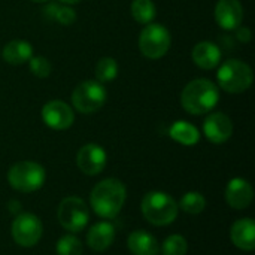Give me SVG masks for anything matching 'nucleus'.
<instances>
[{"instance_id": "nucleus-1", "label": "nucleus", "mask_w": 255, "mask_h": 255, "mask_svg": "<svg viewBox=\"0 0 255 255\" xmlns=\"http://www.w3.org/2000/svg\"><path fill=\"white\" fill-rule=\"evenodd\" d=\"M126 187L115 178L103 179L91 191V208L94 212L106 220L115 218L126 203Z\"/></svg>"}, {"instance_id": "nucleus-2", "label": "nucleus", "mask_w": 255, "mask_h": 255, "mask_svg": "<svg viewBox=\"0 0 255 255\" xmlns=\"http://www.w3.org/2000/svg\"><path fill=\"white\" fill-rule=\"evenodd\" d=\"M218 102V87L212 81L205 78H199L188 82L181 94V105L191 115L208 114L217 106Z\"/></svg>"}, {"instance_id": "nucleus-3", "label": "nucleus", "mask_w": 255, "mask_h": 255, "mask_svg": "<svg viewBox=\"0 0 255 255\" xmlns=\"http://www.w3.org/2000/svg\"><path fill=\"white\" fill-rule=\"evenodd\" d=\"M142 214L154 226H169L178 217V205L169 194L152 191L142 200Z\"/></svg>"}, {"instance_id": "nucleus-4", "label": "nucleus", "mask_w": 255, "mask_h": 255, "mask_svg": "<svg viewBox=\"0 0 255 255\" xmlns=\"http://www.w3.org/2000/svg\"><path fill=\"white\" fill-rule=\"evenodd\" d=\"M217 79L224 91L241 94L251 87L254 81V73L247 63L241 60H227L220 66Z\"/></svg>"}, {"instance_id": "nucleus-5", "label": "nucleus", "mask_w": 255, "mask_h": 255, "mask_svg": "<svg viewBox=\"0 0 255 255\" xmlns=\"http://www.w3.org/2000/svg\"><path fill=\"white\" fill-rule=\"evenodd\" d=\"M10 187L21 193L39 190L45 182V169L36 161H19L7 172Z\"/></svg>"}, {"instance_id": "nucleus-6", "label": "nucleus", "mask_w": 255, "mask_h": 255, "mask_svg": "<svg viewBox=\"0 0 255 255\" xmlns=\"http://www.w3.org/2000/svg\"><path fill=\"white\" fill-rule=\"evenodd\" d=\"M106 88L99 81H84L72 93V105L81 114H93L106 102Z\"/></svg>"}, {"instance_id": "nucleus-7", "label": "nucleus", "mask_w": 255, "mask_h": 255, "mask_svg": "<svg viewBox=\"0 0 255 255\" xmlns=\"http://www.w3.org/2000/svg\"><path fill=\"white\" fill-rule=\"evenodd\" d=\"M170 33L161 24H146L139 36L140 52L151 60L161 58L170 48Z\"/></svg>"}, {"instance_id": "nucleus-8", "label": "nucleus", "mask_w": 255, "mask_h": 255, "mask_svg": "<svg viewBox=\"0 0 255 255\" xmlns=\"http://www.w3.org/2000/svg\"><path fill=\"white\" fill-rule=\"evenodd\" d=\"M90 214L85 202L79 197H66L58 206V221L70 233H78L88 224Z\"/></svg>"}, {"instance_id": "nucleus-9", "label": "nucleus", "mask_w": 255, "mask_h": 255, "mask_svg": "<svg viewBox=\"0 0 255 255\" xmlns=\"http://www.w3.org/2000/svg\"><path fill=\"white\" fill-rule=\"evenodd\" d=\"M42 223L33 214H21L12 223V238L24 248L34 247L42 238Z\"/></svg>"}, {"instance_id": "nucleus-10", "label": "nucleus", "mask_w": 255, "mask_h": 255, "mask_svg": "<svg viewBox=\"0 0 255 255\" xmlns=\"http://www.w3.org/2000/svg\"><path fill=\"white\" fill-rule=\"evenodd\" d=\"M42 120L52 130H67L75 121V114L67 103L52 100L42 108Z\"/></svg>"}, {"instance_id": "nucleus-11", "label": "nucleus", "mask_w": 255, "mask_h": 255, "mask_svg": "<svg viewBox=\"0 0 255 255\" xmlns=\"http://www.w3.org/2000/svg\"><path fill=\"white\" fill-rule=\"evenodd\" d=\"M108 161V155L105 149L96 143H87L84 145L76 155V164L81 169L82 173L94 176L103 172Z\"/></svg>"}, {"instance_id": "nucleus-12", "label": "nucleus", "mask_w": 255, "mask_h": 255, "mask_svg": "<svg viewBox=\"0 0 255 255\" xmlns=\"http://www.w3.org/2000/svg\"><path fill=\"white\" fill-rule=\"evenodd\" d=\"M203 131L208 140H211L212 143H224L233 134V123L226 114L215 112L205 120Z\"/></svg>"}, {"instance_id": "nucleus-13", "label": "nucleus", "mask_w": 255, "mask_h": 255, "mask_svg": "<svg viewBox=\"0 0 255 255\" xmlns=\"http://www.w3.org/2000/svg\"><path fill=\"white\" fill-rule=\"evenodd\" d=\"M215 19L224 30H235L242 25L244 6L239 0H218L215 6Z\"/></svg>"}, {"instance_id": "nucleus-14", "label": "nucleus", "mask_w": 255, "mask_h": 255, "mask_svg": "<svg viewBox=\"0 0 255 255\" xmlns=\"http://www.w3.org/2000/svg\"><path fill=\"white\" fill-rule=\"evenodd\" d=\"M254 197V191L251 184L247 179L235 178L229 182L226 190V200L233 209H245L251 205Z\"/></svg>"}, {"instance_id": "nucleus-15", "label": "nucleus", "mask_w": 255, "mask_h": 255, "mask_svg": "<svg viewBox=\"0 0 255 255\" xmlns=\"http://www.w3.org/2000/svg\"><path fill=\"white\" fill-rule=\"evenodd\" d=\"M232 242L242 251H253L255 248V224L253 218L238 220L230 230Z\"/></svg>"}, {"instance_id": "nucleus-16", "label": "nucleus", "mask_w": 255, "mask_h": 255, "mask_svg": "<svg viewBox=\"0 0 255 255\" xmlns=\"http://www.w3.org/2000/svg\"><path fill=\"white\" fill-rule=\"evenodd\" d=\"M191 58L194 64H197L200 69L211 70L215 69L221 61V49L214 42H200L193 48Z\"/></svg>"}, {"instance_id": "nucleus-17", "label": "nucleus", "mask_w": 255, "mask_h": 255, "mask_svg": "<svg viewBox=\"0 0 255 255\" xmlns=\"http://www.w3.org/2000/svg\"><path fill=\"white\" fill-rule=\"evenodd\" d=\"M114 239H115V229L111 223L106 221L94 224L87 235L88 247L99 253L108 250L112 245Z\"/></svg>"}, {"instance_id": "nucleus-18", "label": "nucleus", "mask_w": 255, "mask_h": 255, "mask_svg": "<svg viewBox=\"0 0 255 255\" xmlns=\"http://www.w3.org/2000/svg\"><path fill=\"white\" fill-rule=\"evenodd\" d=\"M127 245L133 255H157L160 251L157 239L145 230L133 232L128 236Z\"/></svg>"}, {"instance_id": "nucleus-19", "label": "nucleus", "mask_w": 255, "mask_h": 255, "mask_svg": "<svg viewBox=\"0 0 255 255\" xmlns=\"http://www.w3.org/2000/svg\"><path fill=\"white\" fill-rule=\"evenodd\" d=\"M33 57V46L27 40H10L3 49V58L9 64H24Z\"/></svg>"}, {"instance_id": "nucleus-20", "label": "nucleus", "mask_w": 255, "mask_h": 255, "mask_svg": "<svg viewBox=\"0 0 255 255\" xmlns=\"http://www.w3.org/2000/svg\"><path fill=\"white\" fill-rule=\"evenodd\" d=\"M169 134L173 140H176L178 143L185 145V146H193L200 139V133H199L197 127L187 121L173 123L169 130Z\"/></svg>"}, {"instance_id": "nucleus-21", "label": "nucleus", "mask_w": 255, "mask_h": 255, "mask_svg": "<svg viewBox=\"0 0 255 255\" xmlns=\"http://www.w3.org/2000/svg\"><path fill=\"white\" fill-rule=\"evenodd\" d=\"M157 7L152 0H133L131 3V15L140 24H149L155 18Z\"/></svg>"}, {"instance_id": "nucleus-22", "label": "nucleus", "mask_w": 255, "mask_h": 255, "mask_svg": "<svg viewBox=\"0 0 255 255\" xmlns=\"http://www.w3.org/2000/svg\"><path fill=\"white\" fill-rule=\"evenodd\" d=\"M43 12H45V15L49 19H55L61 25H70L76 19V13H75V10L72 7H69V6H60L57 3H49L43 9Z\"/></svg>"}, {"instance_id": "nucleus-23", "label": "nucleus", "mask_w": 255, "mask_h": 255, "mask_svg": "<svg viewBox=\"0 0 255 255\" xmlns=\"http://www.w3.org/2000/svg\"><path fill=\"white\" fill-rule=\"evenodd\" d=\"M117 75H118V63L114 58L105 57V58H100L99 63L96 64V81L109 82V81H114Z\"/></svg>"}, {"instance_id": "nucleus-24", "label": "nucleus", "mask_w": 255, "mask_h": 255, "mask_svg": "<svg viewBox=\"0 0 255 255\" xmlns=\"http://www.w3.org/2000/svg\"><path fill=\"white\" fill-rule=\"evenodd\" d=\"M179 206H181V209L185 211L187 214L197 215V214L203 212V209H205V206H206V200H205L203 194L196 193V191H190V193H187V194L182 196Z\"/></svg>"}, {"instance_id": "nucleus-25", "label": "nucleus", "mask_w": 255, "mask_h": 255, "mask_svg": "<svg viewBox=\"0 0 255 255\" xmlns=\"http://www.w3.org/2000/svg\"><path fill=\"white\" fill-rule=\"evenodd\" d=\"M57 255H82V244L76 236L67 235L57 242Z\"/></svg>"}, {"instance_id": "nucleus-26", "label": "nucleus", "mask_w": 255, "mask_h": 255, "mask_svg": "<svg viewBox=\"0 0 255 255\" xmlns=\"http://www.w3.org/2000/svg\"><path fill=\"white\" fill-rule=\"evenodd\" d=\"M187 250H188V245H187V241L179 236V235H172L169 236L164 244H163V255H185L187 254Z\"/></svg>"}, {"instance_id": "nucleus-27", "label": "nucleus", "mask_w": 255, "mask_h": 255, "mask_svg": "<svg viewBox=\"0 0 255 255\" xmlns=\"http://www.w3.org/2000/svg\"><path fill=\"white\" fill-rule=\"evenodd\" d=\"M28 66H30L31 73L34 76H37V78H48L51 70H52V66L49 63V60L46 57H42V55L31 57L28 60Z\"/></svg>"}, {"instance_id": "nucleus-28", "label": "nucleus", "mask_w": 255, "mask_h": 255, "mask_svg": "<svg viewBox=\"0 0 255 255\" xmlns=\"http://www.w3.org/2000/svg\"><path fill=\"white\" fill-rule=\"evenodd\" d=\"M235 30H236V39H238L239 42L247 43V42H250V40H251L253 33H251V30H250L248 27H245V25H239V27H238V28H235Z\"/></svg>"}, {"instance_id": "nucleus-29", "label": "nucleus", "mask_w": 255, "mask_h": 255, "mask_svg": "<svg viewBox=\"0 0 255 255\" xmlns=\"http://www.w3.org/2000/svg\"><path fill=\"white\" fill-rule=\"evenodd\" d=\"M63 3H67V4H75V3H79L81 0H60Z\"/></svg>"}, {"instance_id": "nucleus-30", "label": "nucleus", "mask_w": 255, "mask_h": 255, "mask_svg": "<svg viewBox=\"0 0 255 255\" xmlns=\"http://www.w3.org/2000/svg\"><path fill=\"white\" fill-rule=\"evenodd\" d=\"M31 1H34V3H45V1H48V0H31Z\"/></svg>"}]
</instances>
